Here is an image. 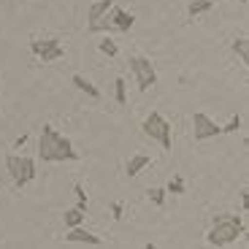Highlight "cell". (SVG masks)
<instances>
[{
  "mask_svg": "<svg viewBox=\"0 0 249 249\" xmlns=\"http://www.w3.org/2000/svg\"><path fill=\"white\" fill-rule=\"evenodd\" d=\"M38 157L41 162H76L79 152L73 149L68 136L57 133L52 124H41L38 133Z\"/></svg>",
  "mask_w": 249,
  "mask_h": 249,
  "instance_id": "cell-1",
  "label": "cell"
},
{
  "mask_svg": "<svg viewBox=\"0 0 249 249\" xmlns=\"http://www.w3.org/2000/svg\"><path fill=\"white\" fill-rule=\"evenodd\" d=\"M244 233H247V225H244L241 214H228V217L214 219V225L206 233V241L212 244V247H231Z\"/></svg>",
  "mask_w": 249,
  "mask_h": 249,
  "instance_id": "cell-2",
  "label": "cell"
},
{
  "mask_svg": "<svg viewBox=\"0 0 249 249\" xmlns=\"http://www.w3.org/2000/svg\"><path fill=\"white\" fill-rule=\"evenodd\" d=\"M133 25H136V17H133L130 11H124V8H119V6H111L92 27H87V30L89 33H127Z\"/></svg>",
  "mask_w": 249,
  "mask_h": 249,
  "instance_id": "cell-3",
  "label": "cell"
},
{
  "mask_svg": "<svg viewBox=\"0 0 249 249\" xmlns=\"http://www.w3.org/2000/svg\"><path fill=\"white\" fill-rule=\"evenodd\" d=\"M141 133L149 136L152 141H157L165 152L174 149V133H171V122L162 117L160 111H149V117L141 122Z\"/></svg>",
  "mask_w": 249,
  "mask_h": 249,
  "instance_id": "cell-4",
  "label": "cell"
},
{
  "mask_svg": "<svg viewBox=\"0 0 249 249\" xmlns=\"http://www.w3.org/2000/svg\"><path fill=\"white\" fill-rule=\"evenodd\" d=\"M6 168H8V176H11V181H14L17 190L27 187L38 174L36 160H33V157H25V155H8L6 157Z\"/></svg>",
  "mask_w": 249,
  "mask_h": 249,
  "instance_id": "cell-5",
  "label": "cell"
},
{
  "mask_svg": "<svg viewBox=\"0 0 249 249\" xmlns=\"http://www.w3.org/2000/svg\"><path fill=\"white\" fill-rule=\"evenodd\" d=\"M130 71H133V76H136L141 92H146V89H152L157 84V71H155L149 57H141V54L130 57Z\"/></svg>",
  "mask_w": 249,
  "mask_h": 249,
  "instance_id": "cell-6",
  "label": "cell"
},
{
  "mask_svg": "<svg viewBox=\"0 0 249 249\" xmlns=\"http://www.w3.org/2000/svg\"><path fill=\"white\" fill-rule=\"evenodd\" d=\"M30 52L38 57V60L49 65V62H57L65 57V49H62L60 38H44V41H33L30 44Z\"/></svg>",
  "mask_w": 249,
  "mask_h": 249,
  "instance_id": "cell-7",
  "label": "cell"
},
{
  "mask_svg": "<svg viewBox=\"0 0 249 249\" xmlns=\"http://www.w3.org/2000/svg\"><path fill=\"white\" fill-rule=\"evenodd\" d=\"M219 133H222V127H219V124L214 122L209 114H203V111H195V114H193V136H195V141L217 138Z\"/></svg>",
  "mask_w": 249,
  "mask_h": 249,
  "instance_id": "cell-8",
  "label": "cell"
},
{
  "mask_svg": "<svg viewBox=\"0 0 249 249\" xmlns=\"http://www.w3.org/2000/svg\"><path fill=\"white\" fill-rule=\"evenodd\" d=\"M65 241L68 244H87V247H103V238L89 233L84 225H76V228H68L65 233Z\"/></svg>",
  "mask_w": 249,
  "mask_h": 249,
  "instance_id": "cell-9",
  "label": "cell"
},
{
  "mask_svg": "<svg viewBox=\"0 0 249 249\" xmlns=\"http://www.w3.org/2000/svg\"><path fill=\"white\" fill-rule=\"evenodd\" d=\"M149 165H152L149 155H133L130 160H127V165H124V174L133 179V176H138L143 168H149Z\"/></svg>",
  "mask_w": 249,
  "mask_h": 249,
  "instance_id": "cell-10",
  "label": "cell"
},
{
  "mask_svg": "<svg viewBox=\"0 0 249 249\" xmlns=\"http://www.w3.org/2000/svg\"><path fill=\"white\" fill-rule=\"evenodd\" d=\"M71 81H73V87H76V89H81V92L89 95L92 100H100V89L95 87V84H92L89 79H84L81 73H73V76H71Z\"/></svg>",
  "mask_w": 249,
  "mask_h": 249,
  "instance_id": "cell-11",
  "label": "cell"
},
{
  "mask_svg": "<svg viewBox=\"0 0 249 249\" xmlns=\"http://www.w3.org/2000/svg\"><path fill=\"white\" fill-rule=\"evenodd\" d=\"M111 6H114V0H95L92 6H89V14H87V27H92Z\"/></svg>",
  "mask_w": 249,
  "mask_h": 249,
  "instance_id": "cell-12",
  "label": "cell"
},
{
  "mask_svg": "<svg viewBox=\"0 0 249 249\" xmlns=\"http://www.w3.org/2000/svg\"><path fill=\"white\" fill-rule=\"evenodd\" d=\"M214 8V0H193L190 6H187V17L190 19H198L200 14H209Z\"/></svg>",
  "mask_w": 249,
  "mask_h": 249,
  "instance_id": "cell-13",
  "label": "cell"
},
{
  "mask_svg": "<svg viewBox=\"0 0 249 249\" xmlns=\"http://www.w3.org/2000/svg\"><path fill=\"white\" fill-rule=\"evenodd\" d=\"M84 217H87V212H81L79 206H76V209H68V212L62 214V225H65V228H76V225H84Z\"/></svg>",
  "mask_w": 249,
  "mask_h": 249,
  "instance_id": "cell-14",
  "label": "cell"
},
{
  "mask_svg": "<svg viewBox=\"0 0 249 249\" xmlns=\"http://www.w3.org/2000/svg\"><path fill=\"white\" fill-rule=\"evenodd\" d=\"M233 54H238V60H241L244 65L249 62V41L247 38H236V41H233Z\"/></svg>",
  "mask_w": 249,
  "mask_h": 249,
  "instance_id": "cell-15",
  "label": "cell"
},
{
  "mask_svg": "<svg viewBox=\"0 0 249 249\" xmlns=\"http://www.w3.org/2000/svg\"><path fill=\"white\" fill-rule=\"evenodd\" d=\"M114 98H117L119 106H127V87H124V79H114Z\"/></svg>",
  "mask_w": 249,
  "mask_h": 249,
  "instance_id": "cell-16",
  "label": "cell"
},
{
  "mask_svg": "<svg viewBox=\"0 0 249 249\" xmlns=\"http://www.w3.org/2000/svg\"><path fill=\"white\" fill-rule=\"evenodd\" d=\"M165 193H174V195H184L187 193V184L181 176H174V179L168 181V187H165Z\"/></svg>",
  "mask_w": 249,
  "mask_h": 249,
  "instance_id": "cell-17",
  "label": "cell"
},
{
  "mask_svg": "<svg viewBox=\"0 0 249 249\" xmlns=\"http://www.w3.org/2000/svg\"><path fill=\"white\" fill-rule=\"evenodd\" d=\"M98 49L103 52V54H106V57H117V54H119L117 44H114L111 38H103V41H100V44H98Z\"/></svg>",
  "mask_w": 249,
  "mask_h": 249,
  "instance_id": "cell-18",
  "label": "cell"
},
{
  "mask_svg": "<svg viewBox=\"0 0 249 249\" xmlns=\"http://www.w3.org/2000/svg\"><path fill=\"white\" fill-rule=\"evenodd\" d=\"M146 195H149V200H152L155 206H162V203H165V190H162V187H152Z\"/></svg>",
  "mask_w": 249,
  "mask_h": 249,
  "instance_id": "cell-19",
  "label": "cell"
},
{
  "mask_svg": "<svg viewBox=\"0 0 249 249\" xmlns=\"http://www.w3.org/2000/svg\"><path fill=\"white\" fill-rule=\"evenodd\" d=\"M73 193H76V198H79V203H76V206H79L81 212H87V193H84V187L76 184V187H73Z\"/></svg>",
  "mask_w": 249,
  "mask_h": 249,
  "instance_id": "cell-20",
  "label": "cell"
},
{
  "mask_svg": "<svg viewBox=\"0 0 249 249\" xmlns=\"http://www.w3.org/2000/svg\"><path fill=\"white\" fill-rule=\"evenodd\" d=\"M238 127H241V117L236 114V117H231V122H228V124L222 127V133H236Z\"/></svg>",
  "mask_w": 249,
  "mask_h": 249,
  "instance_id": "cell-21",
  "label": "cell"
},
{
  "mask_svg": "<svg viewBox=\"0 0 249 249\" xmlns=\"http://www.w3.org/2000/svg\"><path fill=\"white\" fill-rule=\"evenodd\" d=\"M124 209H122V203H119V200H117V203H111V214H114V219H122L124 217Z\"/></svg>",
  "mask_w": 249,
  "mask_h": 249,
  "instance_id": "cell-22",
  "label": "cell"
},
{
  "mask_svg": "<svg viewBox=\"0 0 249 249\" xmlns=\"http://www.w3.org/2000/svg\"><path fill=\"white\" fill-rule=\"evenodd\" d=\"M27 143V136H19L17 141H14V149H19V146H25Z\"/></svg>",
  "mask_w": 249,
  "mask_h": 249,
  "instance_id": "cell-23",
  "label": "cell"
}]
</instances>
